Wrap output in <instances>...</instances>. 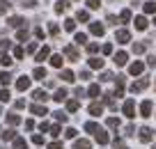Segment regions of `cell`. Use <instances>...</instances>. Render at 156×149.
I'll list each match as a JSON object with an SVG mask.
<instances>
[{
  "mask_svg": "<svg viewBox=\"0 0 156 149\" xmlns=\"http://www.w3.org/2000/svg\"><path fill=\"white\" fill-rule=\"evenodd\" d=\"M115 39H117V44H129L131 41V32H129V30H117L115 32Z\"/></svg>",
  "mask_w": 156,
  "mask_h": 149,
  "instance_id": "obj_1",
  "label": "cell"
},
{
  "mask_svg": "<svg viewBox=\"0 0 156 149\" xmlns=\"http://www.w3.org/2000/svg\"><path fill=\"white\" fill-rule=\"evenodd\" d=\"M147 87H149V80H147V78H140V80H136L131 85V92L136 94V92H142V90H147Z\"/></svg>",
  "mask_w": 156,
  "mask_h": 149,
  "instance_id": "obj_2",
  "label": "cell"
},
{
  "mask_svg": "<svg viewBox=\"0 0 156 149\" xmlns=\"http://www.w3.org/2000/svg\"><path fill=\"white\" fill-rule=\"evenodd\" d=\"M122 110H124V115H126L129 119H133V117H136V103H133L131 99H129V101L124 103V108H122Z\"/></svg>",
  "mask_w": 156,
  "mask_h": 149,
  "instance_id": "obj_3",
  "label": "cell"
},
{
  "mask_svg": "<svg viewBox=\"0 0 156 149\" xmlns=\"http://www.w3.org/2000/svg\"><path fill=\"white\" fill-rule=\"evenodd\" d=\"M151 138H154V131H151L149 126H142L140 129V140L142 142H151Z\"/></svg>",
  "mask_w": 156,
  "mask_h": 149,
  "instance_id": "obj_4",
  "label": "cell"
},
{
  "mask_svg": "<svg viewBox=\"0 0 156 149\" xmlns=\"http://www.w3.org/2000/svg\"><path fill=\"white\" fill-rule=\"evenodd\" d=\"M90 32H92L94 37H103L106 28H103V23H90Z\"/></svg>",
  "mask_w": 156,
  "mask_h": 149,
  "instance_id": "obj_5",
  "label": "cell"
},
{
  "mask_svg": "<svg viewBox=\"0 0 156 149\" xmlns=\"http://www.w3.org/2000/svg\"><path fill=\"white\" fill-rule=\"evenodd\" d=\"M142 71H145V64L142 62H133L131 67H129V73H131V76H140Z\"/></svg>",
  "mask_w": 156,
  "mask_h": 149,
  "instance_id": "obj_6",
  "label": "cell"
},
{
  "mask_svg": "<svg viewBox=\"0 0 156 149\" xmlns=\"http://www.w3.org/2000/svg\"><path fill=\"white\" fill-rule=\"evenodd\" d=\"M30 87V78L28 76H23V78H19V80H16V90L19 92H25Z\"/></svg>",
  "mask_w": 156,
  "mask_h": 149,
  "instance_id": "obj_7",
  "label": "cell"
},
{
  "mask_svg": "<svg viewBox=\"0 0 156 149\" xmlns=\"http://www.w3.org/2000/svg\"><path fill=\"white\" fill-rule=\"evenodd\" d=\"M48 55H51V48H48V46L39 48V51H37V62H44V60H48Z\"/></svg>",
  "mask_w": 156,
  "mask_h": 149,
  "instance_id": "obj_8",
  "label": "cell"
},
{
  "mask_svg": "<svg viewBox=\"0 0 156 149\" xmlns=\"http://www.w3.org/2000/svg\"><path fill=\"white\" fill-rule=\"evenodd\" d=\"M126 62H129V55L124 53V51H119V53L115 55V64H117V67H124Z\"/></svg>",
  "mask_w": 156,
  "mask_h": 149,
  "instance_id": "obj_9",
  "label": "cell"
},
{
  "mask_svg": "<svg viewBox=\"0 0 156 149\" xmlns=\"http://www.w3.org/2000/svg\"><path fill=\"white\" fill-rule=\"evenodd\" d=\"M64 55H67L71 62H76V60H78V51L73 46H64Z\"/></svg>",
  "mask_w": 156,
  "mask_h": 149,
  "instance_id": "obj_10",
  "label": "cell"
},
{
  "mask_svg": "<svg viewBox=\"0 0 156 149\" xmlns=\"http://www.w3.org/2000/svg\"><path fill=\"white\" fill-rule=\"evenodd\" d=\"M140 115L142 117H149L151 115V101H142L140 103Z\"/></svg>",
  "mask_w": 156,
  "mask_h": 149,
  "instance_id": "obj_11",
  "label": "cell"
},
{
  "mask_svg": "<svg viewBox=\"0 0 156 149\" xmlns=\"http://www.w3.org/2000/svg\"><path fill=\"white\" fill-rule=\"evenodd\" d=\"M30 112H34L37 117H44V115H46V106H39V103H34V106H30Z\"/></svg>",
  "mask_w": 156,
  "mask_h": 149,
  "instance_id": "obj_12",
  "label": "cell"
},
{
  "mask_svg": "<svg viewBox=\"0 0 156 149\" xmlns=\"http://www.w3.org/2000/svg\"><path fill=\"white\" fill-rule=\"evenodd\" d=\"M101 112H103V106H101V103H90V115L99 117Z\"/></svg>",
  "mask_w": 156,
  "mask_h": 149,
  "instance_id": "obj_13",
  "label": "cell"
},
{
  "mask_svg": "<svg viewBox=\"0 0 156 149\" xmlns=\"http://www.w3.org/2000/svg\"><path fill=\"white\" fill-rule=\"evenodd\" d=\"M73 149H92V142H90V140H76V142H73Z\"/></svg>",
  "mask_w": 156,
  "mask_h": 149,
  "instance_id": "obj_14",
  "label": "cell"
},
{
  "mask_svg": "<svg viewBox=\"0 0 156 149\" xmlns=\"http://www.w3.org/2000/svg\"><path fill=\"white\" fill-rule=\"evenodd\" d=\"M60 78H62L64 83H73V80H76V76H73V71H69V69H64V71L60 73Z\"/></svg>",
  "mask_w": 156,
  "mask_h": 149,
  "instance_id": "obj_15",
  "label": "cell"
},
{
  "mask_svg": "<svg viewBox=\"0 0 156 149\" xmlns=\"http://www.w3.org/2000/svg\"><path fill=\"white\" fill-rule=\"evenodd\" d=\"M69 9V0H58V5H55V12L58 14H62V12Z\"/></svg>",
  "mask_w": 156,
  "mask_h": 149,
  "instance_id": "obj_16",
  "label": "cell"
},
{
  "mask_svg": "<svg viewBox=\"0 0 156 149\" xmlns=\"http://www.w3.org/2000/svg\"><path fill=\"white\" fill-rule=\"evenodd\" d=\"M85 131H87V133H94V135H97L101 129H99V124H97V122H87V124H85Z\"/></svg>",
  "mask_w": 156,
  "mask_h": 149,
  "instance_id": "obj_17",
  "label": "cell"
},
{
  "mask_svg": "<svg viewBox=\"0 0 156 149\" xmlns=\"http://www.w3.org/2000/svg\"><path fill=\"white\" fill-rule=\"evenodd\" d=\"M7 23H9V25H12V28H21V25H23V23H25V21H23V19H21V16H12V19H9V21H7Z\"/></svg>",
  "mask_w": 156,
  "mask_h": 149,
  "instance_id": "obj_18",
  "label": "cell"
},
{
  "mask_svg": "<svg viewBox=\"0 0 156 149\" xmlns=\"http://www.w3.org/2000/svg\"><path fill=\"white\" fill-rule=\"evenodd\" d=\"M32 76L37 78V80H44V78H46V69H44V67H37V69L32 71Z\"/></svg>",
  "mask_w": 156,
  "mask_h": 149,
  "instance_id": "obj_19",
  "label": "cell"
},
{
  "mask_svg": "<svg viewBox=\"0 0 156 149\" xmlns=\"http://www.w3.org/2000/svg\"><path fill=\"white\" fill-rule=\"evenodd\" d=\"M147 28V19L145 16H136V30H145Z\"/></svg>",
  "mask_w": 156,
  "mask_h": 149,
  "instance_id": "obj_20",
  "label": "cell"
},
{
  "mask_svg": "<svg viewBox=\"0 0 156 149\" xmlns=\"http://www.w3.org/2000/svg\"><path fill=\"white\" fill-rule=\"evenodd\" d=\"M32 96L37 99V101H46V99H48V94H46L44 90H34V92H32Z\"/></svg>",
  "mask_w": 156,
  "mask_h": 149,
  "instance_id": "obj_21",
  "label": "cell"
},
{
  "mask_svg": "<svg viewBox=\"0 0 156 149\" xmlns=\"http://www.w3.org/2000/svg\"><path fill=\"white\" fill-rule=\"evenodd\" d=\"M9 83H12V73L2 71V73H0V85H9Z\"/></svg>",
  "mask_w": 156,
  "mask_h": 149,
  "instance_id": "obj_22",
  "label": "cell"
},
{
  "mask_svg": "<svg viewBox=\"0 0 156 149\" xmlns=\"http://www.w3.org/2000/svg\"><path fill=\"white\" fill-rule=\"evenodd\" d=\"M78 108H80V103H78L76 99H71V101H67V110H69V112H76Z\"/></svg>",
  "mask_w": 156,
  "mask_h": 149,
  "instance_id": "obj_23",
  "label": "cell"
},
{
  "mask_svg": "<svg viewBox=\"0 0 156 149\" xmlns=\"http://www.w3.org/2000/svg\"><path fill=\"white\" fill-rule=\"evenodd\" d=\"M90 67L92 69H103V60L101 58H92L90 60Z\"/></svg>",
  "mask_w": 156,
  "mask_h": 149,
  "instance_id": "obj_24",
  "label": "cell"
},
{
  "mask_svg": "<svg viewBox=\"0 0 156 149\" xmlns=\"http://www.w3.org/2000/svg\"><path fill=\"white\" fill-rule=\"evenodd\" d=\"M53 99H55L58 103H62L64 99H67V90H58V92H55V96H53Z\"/></svg>",
  "mask_w": 156,
  "mask_h": 149,
  "instance_id": "obj_25",
  "label": "cell"
},
{
  "mask_svg": "<svg viewBox=\"0 0 156 149\" xmlns=\"http://www.w3.org/2000/svg\"><path fill=\"white\" fill-rule=\"evenodd\" d=\"M119 21H122V23H129V21H131V12L122 9V12H119Z\"/></svg>",
  "mask_w": 156,
  "mask_h": 149,
  "instance_id": "obj_26",
  "label": "cell"
},
{
  "mask_svg": "<svg viewBox=\"0 0 156 149\" xmlns=\"http://www.w3.org/2000/svg\"><path fill=\"white\" fill-rule=\"evenodd\" d=\"M145 14H156V2H145Z\"/></svg>",
  "mask_w": 156,
  "mask_h": 149,
  "instance_id": "obj_27",
  "label": "cell"
},
{
  "mask_svg": "<svg viewBox=\"0 0 156 149\" xmlns=\"http://www.w3.org/2000/svg\"><path fill=\"white\" fill-rule=\"evenodd\" d=\"M108 140H110V138H108V133H106V131H99V133H97V142H101V144H106V142H108Z\"/></svg>",
  "mask_w": 156,
  "mask_h": 149,
  "instance_id": "obj_28",
  "label": "cell"
},
{
  "mask_svg": "<svg viewBox=\"0 0 156 149\" xmlns=\"http://www.w3.org/2000/svg\"><path fill=\"white\" fill-rule=\"evenodd\" d=\"M14 149H28V142H25L23 138H16L14 140Z\"/></svg>",
  "mask_w": 156,
  "mask_h": 149,
  "instance_id": "obj_29",
  "label": "cell"
},
{
  "mask_svg": "<svg viewBox=\"0 0 156 149\" xmlns=\"http://www.w3.org/2000/svg\"><path fill=\"white\" fill-rule=\"evenodd\" d=\"M145 51H147V44H142V41L133 44V53H145Z\"/></svg>",
  "mask_w": 156,
  "mask_h": 149,
  "instance_id": "obj_30",
  "label": "cell"
},
{
  "mask_svg": "<svg viewBox=\"0 0 156 149\" xmlns=\"http://www.w3.org/2000/svg\"><path fill=\"white\" fill-rule=\"evenodd\" d=\"M0 64H5V67H9V64H12V58H9V55L5 53V51L0 53Z\"/></svg>",
  "mask_w": 156,
  "mask_h": 149,
  "instance_id": "obj_31",
  "label": "cell"
},
{
  "mask_svg": "<svg viewBox=\"0 0 156 149\" xmlns=\"http://www.w3.org/2000/svg\"><path fill=\"white\" fill-rule=\"evenodd\" d=\"M51 64H53L55 69H60L62 67V55H53V58H51Z\"/></svg>",
  "mask_w": 156,
  "mask_h": 149,
  "instance_id": "obj_32",
  "label": "cell"
},
{
  "mask_svg": "<svg viewBox=\"0 0 156 149\" xmlns=\"http://www.w3.org/2000/svg\"><path fill=\"white\" fill-rule=\"evenodd\" d=\"M64 30L73 32V30H76V21H73V19H67V21H64Z\"/></svg>",
  "mask_w": 156,
  "mask_h": 149,
  "instance_id": "obj_33",
  "label": "cell"
},
{
  "mask_svg": "<svg viewBox=\"0 0 156 149\" xmlns=\"http://www.w3.org/2000/svg\"><path fill=\"white\" fill-rule=\"evenodd\" d=\"M76 19H78V21H83V23H85V21H90V12L80 9V12H78V14H76Z\"/></svg>",
  "mask_w": 156,
  "mask_h": 149,
  "instance_id": "obj_34",
  "label": "cell"
},
{
  "mask_svg": "<svg viewBox=\"0 0 156 149\" xmlns=\"http://www.w3.org/2000/svg\"><path fill=\"white\" fill-rule=\"evenodd\" d=\"M23 55H25V48H23V46H16V48H14V58H16V60H21Z\"/></svg>",
  "mask_w": 156,
  "mask_h": 149,
  "instance_id": "obj_35",
  "label": "cell"
},
{
  "mask_svg": "<svg viewBox=\"0 0 156 149\" xmlns=\"http://www.w3.org/2000/svg\"><path fill=\"white\" fill-rule=\"evenodd\" d=\"M12 99V94H9V90H0V101L5 103V101H9Z\"/></svg>",
  "mask_w": 156,
  "mask_h": 149,
  "instance_id": "obj_36",
  "label": "cell"
},
{
  "mask_svg": "<svg viewBox=\"0 0 156 149\" xmlns=\"http://www.w3.org/2000/svg\"><path fill=\"white\" fill-rule=\"evenodd\" d=\"M16 37H19L21 41H25V39H28V30H25V28H19V32H16Z\"/></svg>",
  "mask_w": 156,
  "mask_h": 149,
  "instance_id": "obj_37",
  "label": "cell"
},
{
  "mask_svg": "<svg viewBox=\"0 0 156 149\" xmlns=\"http://www.w3.org/2000/svg\"><path fill=\"white\" fill-rule=\"evenodd\" d=\"M7 122L16 126V124H21V117H19V115H7Z\"/></svg>",
  "mask_w": 156,
  "mask_h": 149,
  "instance_id": "obj_38",
  "label": "cell"
},
{
  "mask_svg": "<svg viewBox=\"0 0 156 149\" xmlns=\"http://www.w3.org/2000/svg\"><path fill=\"white\" fill-rule=\"evenodd\" d=\"M87 7L90 9H99V7H101V0H87Z\"/></svg>",
  "mask_w": 156,
  "mask_h": 149,
  "instance_id": "obj_39",
  "label": "cell"
},
{
  "mask_svg": "<svg viewBox=\"0 0 156 149\" xmlns=\"http://www.w3.org/2000/svg\"><path fill=\"white\" fill-rule=\"evenodd\" d=\"M99 92H101V90H99V85H90L87 94H90V96H99Z\"/></svg>",
  "mask_w": 156,
  "mask_h": 149,
  "instance_id": "obj_40",
  "label": "cell"
},
{
  "mask_svg": "<svg viewBox=\"0 0 156 149\" xmlns=\"http://www.w3.org/2000/svg\"><path fill=\"white\" fill-rule=\"evenodd\" d=\"M108 126H110V129H119V119H117V117H110V119H108Z\"/></svg>",
  "mask_w": 156,
  "mask_h": 149,
  "instance_id": "obj_41",
  "label": "cell"
},
{
  "mask_svg": "<svg viewBox=\"0 0 156 149\" xmlns=\"http://www.w3.org/2000/svg\"><path fill=\"white\" fill-rule=\"evenodd\" d=\"M99 80H101V83H108V80H112V73H110V71H103Z\"/></svg>",
  "mask_w": 156,
  "mask_h": 149,
  "instance_id": "obj_42",
  "label": "cell"
},
{
  "mask_svg": "<svg viewBox=\"0 0 156 149\" xmlns=\"http://www.w3.org/2000/svg\"><path fill=\"white\" fill-rule=\"evenodd\" d=\"M2 140H16V133L14 131H5V133H2Z\"/></svg>",
  "mask_w": 156,
  "mask_h": 149,
  "instance_id": "obj_43",
  "label": "cell"
},
{
  "mask_svg": "<svg viewBox=\"0 0 156 149\" xmlns=\"http://www.w3.org/2000/svg\"><path fill=\"white\" fill-rule=\"evenodd\" d=\"M85 41H87V34L78 32V34H76V44H85Z\"/></svg>",
  "mask_w": 156,
  "mask_h": 149,
  "instance_id": "obj_44",
  "label": "cell"
},
{
  "mask_svg": "<svg viewBox=\"0 0 156 149\" xmlns=\"http://www.w3.org/2000/svg\"><path fill=\"white\" fill-rule=\"evenodd\" d=\"M53 115H55V119H58V122H67V115H64V112H62V110H58V112H53Z\"/></svg>",
  "mask_w": 156,
  "mask_h": 149,
  "instance_id": "obj_45",
  "label": "cell"
},
{
  "mask_svg": "<svg viewBox=\"0 0 156 149\" xmlns=\"http://www.w3.org/2000/svg\"><path fill=\"white\" fill-rule=\"evenodd\" d=\"M48 32H51V34H53V37H55V34H58V32H60V28H58V23H51V25H48Z\"/></svg>",
  "mask_w": 156,
  "mask_h": 149,
  "instance_id": "obj_46",
  "label": "cell"
},
{
  "mask_svg": "<svg viewBox=\"0 0 156 149\" xmlns=\"http://www.w3.org/2000/svg\"><path fill=\"white\" fill-rule=\"evenodd\" d=\"M32 142H34V144H44V138H41L39 133H34V135H32Z\"/></svg>",
  "mask_w": 156,
  "mask_h": 149,
  "instance_id": "obj_47",
  "label": "cell"
},
{
  "mask_svg": "<svg viewBox=\"0 0 156 149\" xmlns=\"http://www.w3.org/2000/svg\"><path fill=\"white\" fill-rule=\"evenodd\" d=\"M51 135H53V138H58V135H60V126H58V124L51 126Z\"/></svg>",
  "mask_w": 156,
  "mask_h": 149,
  "instance_id": "obj_48",
  "label": "cell"
},
{
  "mask_svg": "<svg viewBox=\"0 0 156 149\" xmlns=\"http://www.w3.org/2000/svg\"><path fill=\"white\" fill-rule=\"evenodd\" d=\"M64 135H67L69 140H73V138H76V129H67V131H64Z\"/></svg>",
  "mask_w": 156,
  "mask_h": 149,
  "instance_id": "obj_49",
  "label": "cell"
},
{
  "mask_svg": "<svg viewBox=\"0 0 156 149\" xmlns=\"http://www.w3.org/2000/svg\"><path fill=\"white\" fill-rule=\"evenodd\" d=\"M7 7H9V2H5V0H0V14H5Z\"/></svg>",
  "mask_w": 156,
  "mask_h": 149,
  "instance_id": "obj_50",
  "label": "cell"
},
{
  "mask_svg": "<svg viewBox=\"0 0 156 149\" xmlns=\"http://www.w3.org/2000/svg\"><path fill=\"white\" fill-rule=\"evenodd\" d=\"M34 37H37V39H44V30H41V28H34Z\"/></svg>",
  "mask_w": 156,
  "mask_h": 149,
  "instance_id": "obj_51",
  "label": "cell"
},
{
  "mask_svg": "<svg viewBox=\"0 0 156 149\" xmlns=\"http://www.w3.org/2000/svg\"><path fill=\"white\" fill-rule=\"evenodd\" d=\"M9 46H12L9 39H2V41H0V48H2V51H5V48H9Z\"/></svg>",
  "mask_w": 156,
  "mask_h": 149,
  "instance_id": "obj_52",
  "label": "cell"
},
{
  "mask_svg": "<svg viewBox=\"0 0 156 149\" xmlns=\"http://www.w3.org/2000/svg\"><path fill=\"white\" fill-rule=\"evenodd\" d=\"M97 51H99L97 44H87V53H97Z\"/></svg>",
  "mask_w": 156,
  "mask_h": 149,
  "instance_id": "obj_53",
  "label": "cell"
},
{
  "mask_svg": "<svg viewBox=\"0 0 156 149\" xmlns=\"http://www.w3.org/2000/svg\"><path fill=\"white\" fill-rule=\"evenodd\" d=\"M101 51H103V55H110V53H112V46H110V44H106Z\"/></svg>",
  "mask_w": 156,
  "mask_h": 149,
  "instance_id": "obj_54",
  "label": "cell"
},
{
  "mask_svg": "<svg viewBox=\"0 0 156 149\" xmlns=\"http://www.w3.org/2000/svg\"><path fill=\"white\" fill-rule=\"evenodd\" d=\"M147 64H149V67H156V55H149V58H147Z\"/></svg>",
  "mask_w": 156,
  "mask_h": 149,
  "instance_id": "obj_55",
  "label": "cell"
},
{
  "mask_svg": "<svg viewBox=\"0 0 156 149\" xmlns=\"http://www.w3.org/2000/svg\"><path fill=\"white\" fill-rule=\"evenodd\" d=\"M80 78H83V80H87V78H92V73H90V71H80Z\"/></svg>",
  "mask_w": 156,
  "mask_h": 149,
  "instance_id": "obj_56",
  "label": "cell"
},
{
  "mask_svg": "<svg viewBox=\"0 0 156 149\" xmlns=\"http://www.w3.org/2000/svg\"><path fill=\"white\" fill-rule=\"evenodd\" d=\"M48 149H62V144H60V142H51Z\"/></svg>",
  "mask_w": 156,
  "mask_h": 149,
  "instance_id": "obj_57",
  "label": "cell"
},
{
  "mask_svg": "<svg viewBox=\"0 0 156 149\" xmlns=\"http://www.w3.org/2000/svg\"><path fill=\"white\" fill-rule=\"evenodd\" d=\"M34 51H37V44L32 41V44H30V46H28V53H34Z\"/></svg>",
  "mask_w": 156,
  "mask_h": 149,
  "instance_id": "obj_58",
  "label": "cell"
},
{
  "mask_svg": "<svg viewBox=\"0 0 156 149\" xmlns=\"http://www.w3.org/2000/svg\"><path fill=\"white\" fill-rule=\"evenodd\" d=\"M108 23L115 25V23H117V16H112V14H110V16H108Z\"/></svg>",
  "mask_w": 156,
  "mask_h": 149,
  "instance_id": "obj_59",
  "label": "cell"
},
{
  "mask_svg": "<svg viewBox=\"0 0 156 149\" xmlns=\"http://www.w3.org/2000/svg\"><path fill=\"white\" fill-rule=\"evenodd\" d=\"M119 149H126V147H124V144H119Z\"/></svg>",
  "mask_w": 156,
  "mask_h": 149,
  "instance_id": "obj_60",
  "label": "cell"
},
{
  "mask_svg": "<svg viewBox=\"0 0 156 149\" xmlns=\"http://www.w3.org/2000/svg\"><path fill=\"white\" fill-rule=\"evenodd\" d=\"M154 25H156V19H154Z\"/></svg>",
  "mask_w": 156,
  "mask_h": 149,
  "instance_id": "obj_61",
  "label": "cell"
},
{
  "mask_svg": "<svg viewBox=\"0 0 156 149\" xmlns=\"http://www.w3.org/2000/svg\"><path fill=\"white\" fill-rule=\"evenodd\" d=\"M154 149H156V147H154Z\"/></svg>",
  "mask_w": 156,
  "mask_h": 149,
  "instance_id": "obj_62",
  "label": "cell"
}]
</instances>
